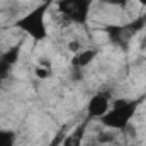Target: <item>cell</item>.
I'll use <instances>...</instances> for the list:
<instances>
[{
  "instance_id": "9",
  "label": "cell",
  "mask_w": 146,
  "mask_h": 146,
  "mask_svg": "<svg viewBox=\"0 0 146 146\" xmlns=\"http://www.w3.org/2000/svg\"><path fill=\"white\" fill-rule=\"evenodd\" d=\"M34 75H36L39 80H49L53 76V66H42V65H37L34 68Z\"/></svg>"
},
{
  "instance_id": "4",
  "label": "cell",
  "mask_w": 146,
  "mask_h": 146,
  "mask_svg": "<svg viewBox=\"0 0 146 146\" xmlns=\"http://www.w3.org/2000/svg\"><path fill=\"white\" fill-rule=\"evenodd\" d=\"M110 109V94L109 92H97L87 106V117L88 119H100Z\"/></svg>"
},
{
  "instance_id": "1",
  "label": "cell",
  "mask_w": 146,
  "mask_h": 146,
  "mask_svg": "<svg viewBox=\"0 0 146 146\" xmlns=\"http://www.w3.org/2000/svg\"><path fill=\"white\" fill-rule=\"evenodd\" d=\"M53 0H46L36 5L33 10H29L27 14H24L21 19H17L14 22V27L22 31L26 36H29L33 41L41 42L44 39H48V22H46V15L49 10Z\"/></svg>"
},
{
  "instance_id": "7",
  "label": "cell",
  "mask_w": 146,
  "mask_h": 146,
  "mask_svg": "<svg viewBox=\"0 0 146 146\" xmlns=\"http://www.w3.org/2000/svg\"><path fill=\"white\" fill-rule=\"evenodd\" d=\"M19 56H21V46H12L10 49H7V51L0 56V60L5 61L9 66H14V65L17 63Z\"/></svg>"
},
{
  "instance_id": "6",
  "label": "cell",
  "mask_w": 146,
  "mask_h": 146,
  "mask_svg": "<svg viewBox=\"0 0 146 146\" xmlns=\"http://www.w3.org/2000/svg\"><path fill=\"white\" fill-rule=\"evenodd\" d=\"M97 54H99L97 49H85V51H80V53L73 54L72 68H80V70H83L85 66H88V65L97 58Z\"/></svg>"
},
{
  "instance_id": "10",
  "label": "cell",
  "mask_w": 146,
  "mask_h": 146,
  "mask_svg": "<svg viewBox=\"0 0 146 146\" xmlns=\"http://www.w3.org/2000/svg\"><path fill=\"white\" fill-rule=\"evenodd\" d=\"M65 129H60L54 136H53V139L49 141V145L48 146H61V143H63V138H65Z\"/></svg>"
},
{
  "instance_id": "2",
  "label": "cell",
  "mask_w": 146,
  "mask_h": 146,
  "mask_svg": "<svg viewBox=\"0 0 146 146\" xmlns=\"http://www.w3.org/2000/svg\"><path fill=\"white\" fill-rule=\"evenodd\" d=\"M141 104H143L141 99H117L114 100V106H110V109L99 121L109 129L122 131L131 124Z\"/></svg>"
},
{
  "instance_id": "3",
  "label": "cell",
  "mask_w": 146,
  "mask_h": 146,
  "mask_svg": "<svg viewBox=\"0 0 146 146\" xmlns=\"http://www.w3.org/2000/svg\"><path fill=\"white\" fill-rule=\"evenodd\" d=\"M58 12L73 24L83 26L88 22L94 0H56Z\"/></svg>"
},
{
  "instance_id": "11",
  "label": "cell",
  "mask_w": 146,
  "mask_h": 146,
  "mask_svg": "<svg viewBox=\"0 0 146 146\" xmlns=\"http://www.w3.org/2000/svg\"><path fill=\"white\" fill-rule=\"evenodd\" d=\"M68 51L73 53V54L80 53V51H82V44H80V41H76V39L70 41V42H68Z\"/></svg>"
},
{
  "instance_id": "13",
  "label": "cell",
  "mask_w": 146,
  "mask_h": 146,
  "mask_svg": "<svg viewBox=\"0 0 146 146\" xmlns=\"http://www.w3.org/2000/svg\"><path fill=\"white\" fill-rule=\"evenodd\" d=\"M136 2H138L139 5H145V7H146V0H136Z\"/></svg>"
},
{
  "instance_id": "8",
  "label": "cell",
  "mask_w": 146,
  "mask_h": 146,
  "mask_svg": "<svg viewBox=\"0 0 146 146\" xmlns=\"http://www.w3.org/2000/svg\"><path fill=\"white\" fill-rule=\"evenodd\" d=\"M0 146H15V133L10 129H0Z\"/></svg>"
},
{
  "instance_id": "5",
  "label": "cell",
  "mask_w": 146,
  "mask_h": 146,
  "mask_svg": "<svg viewBox=\"0 0 146 146\" xmlns=\"http://www.w3.org/2000/svg\"><path fill=\"white\" fill-rule=\"evenodd\" d=\"M88 117L83 119L72 133L65 134L63 138V143L61 146H83V138H85V133H87V126H88Z\"/></svg>"
},
{
  "instance_id": "12",
  "label": "cell",
  "mask_w": 146,
  "mask_h": 146,
  "mask_svg": "<svg viewBox=\"0 0 146 146\" xmlns=\"http://www.w3.org/2000/svg\"><path fill=\"white\" fill-rule=\"evenodd\" d=\"M106 3H109V5H115V7H119V9H124L127 3H129V0H104Z\"/></svg>"
}]
</instances>
